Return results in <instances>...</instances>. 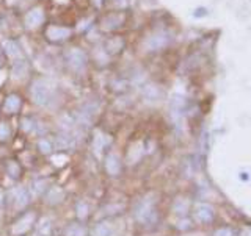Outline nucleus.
Wrapping results in <instances>:
<instances>
[{"instance_id":"nucleus-1","label":"nucleus","mask_w":251,"mask_h":236,"mask_svg":"<svg viewBox=\"0 0 251 236\" xmlns=\"http://www.w3.org/2000/svg\"><path fill=\"white\" fill-rule=\"evenodd\" d=\"M30 96H31V100H33L38 107H43V108L52 107L55 102V92L52 89V86L46 80H41V78H38V80L31 83Z\"/></svg>"},{"instance_id":"nucleus-2","label":"nucleus","mask_w":251,"mask_h":236,"mask_svg":"<svg viewBox=\"0 0 251 236\" xmlns=\"http://www.w3.org/2000/svg\"><path fill=\"white\" fill-rule=\"evenodd\" d=\"M135 219L141 225H154L159 221L155 200H151L149 197L140 200L135 207Z\"/></svg>"},{"instance_id":"nucleus-3","label":"nucleus","mask_w":251,"mask_h":236,"mask_svg":"<svg viewBox=\"0 0 251 236\" xmlns=\"http://www.w3.org/2000/svg\"><path fill=\"white\" fill-rule=\"evenodd\" d=\"M36 219H38L36 211H24V213L13 222L10 233L13 236H25L27 233L33 230Z\"/></svg>"},{"instance_id":"nucleus-4","label":"nucleus","mask_w":251,"mask_h":236,"mask_svg":"<svg viewBox=\"0 0 251 236\" xmlns=\"http://www.w3.org/2000/svg\"><path fill=\"white\" fill-rule=\"evenodd\" d=\"M71 36H73V30H71L69 27L50 23V25H47L44 28V38L50 44H63V43L69 41Z\"/></svg>"},{"instance_id":"nucleus-5","label":"nucleus","mask_w":251,"mask_h":236,"mask_svg":"<svg viewBox=\"0 0 251 236\" xmlns=\"http://www.w3.org/2000/svg\"><path fill=\"white\" fill-rule=\"evenodd\" d=\"M65 61L71 70H74V72H82V70H85L86 64H88V57H86V53L82 49L73 47V49L66 50Z\"/></svg>"},{"instance_id":"nucleus-6","label":"nucleus","mask_w":251,"mask_h":236,"mask_svg":"<svg viewBox=\"0 0 251 236\" xmlns=\"http://www.w3.org/2000/svg\"><path fill=\"white\" fill-rule=\"evenodd\" d=\"M22 104L24 100L19 94L16 92H11L8 94L3 100V105H2V111L6 114V116H14V114H19L21 109H22Z\"/></svg>"},{"instance_id":"nucleus-7","label":"nucleus","mask_w":251,"mask_h":236,"mask_svg":"<svg viewBox=\"0 0 251 236\" xmlns=\"http://www.w3.org/2000/svg\"><path fill=\"white\" fill-rule=\"evenodd\" d=\"M46 21V14L44 11L41 10V8H31L30 11L25 13V16H24V25H25L27 28H38L41 27L43 23Z\"/></svg>"},{"instance_id":"nucleus-8","label":"nucleus","mask_w":251,"mask_h":236,"mask_svg":"<svg viewBox=\"0 0 251 236\" xmlns=\"http://www.w3.org/2000/svg\"><path fill=\"white\" fill-rule=\"evenodd\" d=\"M10 202L18 210L25 208L30 203V193L25 190V188H14V190L10 193Z\"/></svg>"},{"instance_id":"nucleus-9","label":"nucleus","mask_w":251,"mask_h":236,"mask_svg":"<svg viewBox=\"0 0 251 236\" xmlns=\"http://www.w3.org/2000/svg\"><path fill=\"white\" fill-rule=\"evenodd\" d=\"M124 45H126V43H124V39L121 36H112V38L105 39L102 49L105 50V53L108 55V57H115V55L123 52Z\"/></svg>"},{"instance_id":"nucleus-10","label":"nucleus","mask_w":251,"mask_h":236,"mask_svg":"<svg viewBox=\"0 0 251 236\" xmlns=\"http://www.w3.org/2000/svg\"><path fill=\"white\" fill-rule=\"evenodd\" d=\"M124 23V16L121 13H110L107 16H104V19L100 21V28L113 31L118 30L120 27H123Z\"/></svg>"},{"instance_id":"nucleus-11","label":"nucleus","mask_w":251,"mask_h":236,"mask_svg":"<svg viewBox=\"0 0 251 236\" xmlns=\"http://www.w3.org/2000/svg\"><path fill=\"white\" fill-rule=\"evenodd\" d=\"M55 146H57L58 150H71V149H75L77 146V138L73 135L71 131H63L55 138Z\"/></svg>"},{"instance_id":"nucleus-12","label":"nucleus","mask_w":251,"mask_h":236,"mask_svg":"<svg viewBox=\"0 0 251 236\" xmlns=\"http://www.w3.org/2000/svg\"><path fill=\"white\" fill-rule=\"evenodd\" d=\"M105 172L110 177H118L121 174L123 164H121V158L116 153H108L105 156V163H104Z\"/></svg>"},{"instance_id":"nucleus-13","label":"nucleus","mask_w":251,"mask_h":236,"mask_svg":"<svg viewBox=\"0 0 251 236\" xmlns=\"http://www.w3.org/2000/svg\"><path fill=\"white\" fill-rule=\"evenodd\" d=\"M3 52L8 58H10L11 61H16L19 58H24L22 55V49L19 47V44L13 41V39H5L3 41Z\"/></svg>"},{"instance_id":"nucleus-14","label":"nucleus","mask_w":251,"mask_h":236,"mask_svg":"<svg viewBox=\"0 0 251 236\" xmlns=\"http://www.w3.org/2000/svg\"><path fill=\"white\" fill-rule=\"evenodd\" d=\"M63 199H65V191L61 188L53 186L44 193V202L47 205H58V203L63 202Z\"/></svg>"},{"instance_id":"nucleus-15","label":"nucleus","mask_w":251,"mask_h":236,"mask_svg":"<svg viewBox=\"0 0 251 236\" xmlns=\"http://www.w3.org/2000/svg\"><path fill=\"white\" fill-rule=\"evenodd\" d=\"M195 219L200 224H210L214 221V210L209 205H198L195 210Z\"/></svg>"},{"instance_id":"nucleus-16","label":"nucleus","mask_w":251,"mask_h":236,"mask_svg":"<svg viewBox=\"0 0 251 236\" xmlns=\"http://www.w3.org/2000/svg\"><path fill=\"white\" fill-rule=\"evenodd\" d=\"M63 236H88V230L86 227L78 224V222H73V224H68L65 232H63Z\"/></svg>"},{"instance_id":"nucleus-17","label":"nucleus","mask_w":251,"mask_h":236,"mask_svg":"<svg viewBox=\"0 0 251 236\" xmlns=\"http://www.w3.org/2000/svg\"><path fill=\"white\" fill-rule=\"evenodd\" d=\"M112 143V139H110V136H107L105 133L102 131H96V135H94V152L96 153H100L104 149Z\"/></svg>"},{"instance_id":"nucleus-18","label":"nucleus","mask_w":251,"mask_h":236,"mask_svg":"<svg viewBox=\"0 0 251 236\" xmlns=\"http://www.w3.org/2000/svg\"><path fill=\"white\" fill-rule=\"evenodd\" d=\"M168 44V36L165 33H159V35H154L149 38L148 41V47L152 50H157V49H162V47H165Z\"/></svg>"},{"instance_id":"nucleus-19","label":"nucleus","mask_w":251,"mask_h":236,"mask_svg":"<svg viewBox=\"0 0 251 236\" xmlns=\"http://www.w3.org/2000/svg\"><path fill=\"white\" fill-rule=\"evenodd\" d=\"M27 70H28V64H27V61L24 60V58H19V60H16V61L11 63V74L14 77L25 75Z\"/></svg>"},{"instance_id":"nucleus-20","label":"nucleus","mask_w":251,"mask_h":236,"mask_svg":"<svg viewBox=\"0 0 251 236\" xmlns=\"http://www.w3.org/2000/svg\"><path fill=\"white\" fill-rule=\"evenodd\" d=\"M6 174L10 175L13 180H19L22 177V168H21V164L18 161H14V160H10V161H6Z\"/></svg>"},{"instance_id":"nucleus-21","label":"nucleus","mask_w":251,"mask_h":236,"mask_svg":"<svg viewBox=\"0 0 251 236\" xmlns=\"http://www.w3.org/2000/svg\"><path fill=\"white\" fill-rule=\"evenodd\" d=\"M88 235L90 236H110L112 235V229H110L105 222H99L88 232Z\"/></svg>"},{"instance_id":"nucleus-22","label":"nucleus","mask_w":251,"mask_h":236,"mask_svg":"<svg viewBox=\"0 0 251 236\" xmlns=\"http://www.w3.org/2000/svg\"><path fill=\"white\" fill-rule=\"evenodd\" d=\"M21 129L24 131H27V133H33V131L38 130V122L33 119V117L25 116V117H22V119H21Z\"/></svg>"},{"instance_id":"nucleus-23","label":"nucleus","mask_w":251,"mask_h":236,"mask_svg":"<svg viewBox=\"0 0 251 236\" xmlns=\"http://www.w3.org/2000/svg\"><path fill=\"white\" fill-rule=\"evenodd\" d=\"M124 207L121 203H108L104 208H102V213L105 216H116V215H123Z\"/></svg>"},{"instance_id":"nucleus-24","label":"nucleus","mask_w":251,"mask_h":236,"mask_svg":"<svg viewBox=\"0 0 251 236\" xmlns=\"http://www.w3.org/2000/svg\"><path fill=\"white\" fill-rule=\"evenodd\" d=\"M75 215L78 217V221H86L90 216V207L85 202H77L75 205Z\"/></svg>"},{"instance_id":"nucleus-25","label":"nucleus","mask_w":251,"mask_h":236,"mask_svg":"<svg viewBox=\"0 0 251 236\" xmlns=\"http://www.w3.org/2000/svg\"><path fill=\"white\" fill-rule=\"evenodd\" d=\"M36 233L38 236H50L52 235V222L49 219H43L39 225L36 227Z\"/></svg>"},{"instance_id":"nucleus-26","label":"nucleus","mask_w":251,"mask_h":236,"mask_svg":"<svg viewBox=\"0 0 251 236\" xmlns=\"http://www.w3.org/2000/svg\"><path fill=\"white\" fill-rule=\"evenodd\" d=\"M38 150L41 152L43 155H52V150H53V144L50 143L49 139H39L38 141Z\"/></svg>"},{"instance_id":"nucleus-27","label":"nucleus","mask_w":251,"mask_h":236,"mask_svg":"<svg viewBox=\"0 0 251 236\" xmlns=\"http://www.w3.org/2000/svg\"><path fill=\"white\" fill-rule=\"evenodd\" d=\"M11 136V129H10V124L2 121L0 122V143H5Z\"/></svg>"},{"instance_id":"nucleus-28","label":"nucleus","mask_w":251,"mask_h":236,"mask_svg":"<svg viewBox=\"0 0 251 236\" xmlns=\"http://www.w3.org/2000/svg\"><path fill=\"white\" fill-rule=\"evenodd\" d=\"M33 190L36 194H44L49 188H47V182L46 180H36V182L33 183Z\"/></svg>"},{"instance_id":"nucleus-29","label":"nucleus","mask_w":251,"mask_h":236,"mask_svg":"<svg viewBox=\"0 0 251 236\" xmlns=\"http://www.w3.org/2000/svg\"><path fill=\"white\" fill-rule=\"evenodd\" d=\"M175 211L177 215H185L187 213V203L184 200H177L175 203Z\"/></svg>"},{"instance_id":"nucleus-30","label":"nucleus","mask_w":251,"mask_h":236,"mask_svg":"<svg viewBox=\"0 0 251 236\" xmlns=\"http://www.w3.org/2000/svg\"><path fill=\"white\" fill-rule=\"evenodd\" d=\"M214 236H237V233L232 229H218Z\"/></svg>"},{"instance_id":"nucleus-31","label":"nucleus","mask_w":251,"mask_h":236,"mask_svg":"<svg viewBox=\"0 0 251 236\" xmlns=\"http://www.w3.org/2000/svg\"><path fill=\"white\" fill-rule=\"evenodd\" d=\"M108 2H112V3H118V5H124L127 0H108Z\"/></svg>"}]
</instances>
